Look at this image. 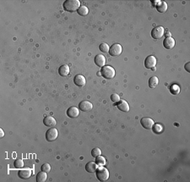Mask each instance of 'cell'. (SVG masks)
Masks as SVG:
<instances>
[{
	"mask_svg": "<svg viewBox=\"0 0 190 182\" xmlns=\"http://www.w3.org/2000/svg\"><path fill=\"white\" fill-rule=\"evenodd\" d=\"M80 7V2L79 0H67L64 4V10L69 12H75Z\"/></svg>",
	"mask_w": 190,
	"mask_h": 182,
	"instance_id": "obj_1",
	"label": "cell"
},
{
	"mask_svg": "<svg viewBox=\"0 0 190 182\" xmlns=\"http://www.w3.org/2000/svg\"><path fill=\"white\" fill-rule=\"evenodd\" d=\"M116 71L112 66H104L101 70V75L105 79H113L115 76Z\"/></svg>",
	"mask_w": 190,
	"mask_h": 182,
	"instance_id": "obj_2",
	"label": "cell"
},
{
	"mask_svg": "<svg viewBox=\"0 0 190 182\" xmlns=\"http://www.w3.org/2000/svg\"><path fill=\"white\" fill-rule=\"evenodd\" d=\"M96 177L100 181H106L109 179V171L107 168L100 167L96 169Z\"/></svg>",
	"mask_w": 190,
	"mask_h": 182,
	"instance_id": "obj_3",
	"label": "cell"
},
{
	"mask_svg": "<svg viewBox=\"0 0 190 182\" xmlns=\"http://www.w3.org/2000/svg\"><path fill=\"white\" fill-rule=\"evenodd\" d=\"M58 130L56 128L52 127L46 132V139L48 141H55L58 138Z\"/></svg>",
	"mask_w": 190,
	"mask_h": 182,
	"instance_id": "obj_4",
	"label": "cell"
},
{
	"mask_svg": "<svg viewBox=\"0 0 190 182\" xmlns=\"http://www.w3.org/2000/svg\"><path fill=\"white\" fill-rule=\"evenodd\" d=\"M123 52V48L121 46V44L116 43L111 46V48H109V54L111 56H118L122 54Z\"/></svg>",
	"mask_w": 190,
	"mask_h": 182,
	"instance_id": "obj_5",
	"label": "cell"
},
{
	"mask_svg": "<svg viewBox=\"0 0 190 182\" xmlns=\"http://www.w3.org/2000/svg\"><path fill=\"white\" fill-rule=\"evenodd\" d=\"M165 34V31L162 27H155L151 32V37L154 39H160L163 38Z\"/></svg>",
	"mask_w": 190,
	"mask_h": 182,
	"instance_id": "obj_6",
	"label": "cell"
},
{
	"mask_svg": "<svg viewBox=\"0 0 190 182\" xmlns=\"http://www.w3.org/2000/svg\"><path fill=\"white\" fill-rule=\"evenodd\" d=\"M156 65V58L154 56H148L145 60V66L147 69H153Z\"/></svg>",
	"mask_w": 190,
	"mask_h": 182,
	"instance_id": "obj_7",
	"label": "cell"
},
{
	"mask_svg": "<svg viewBox=\"0 0 190 182\" xmlns=\"http://www.w3.org/2000/svg\"><path fill=\"white\" fill-rule=\"evenodd\" d=\"M140 123H141L142 126L145 129H147V130H150L153 127V125H155L154 123V120L151 118H148V117H145V118L141 119L140 120Z\"/></svg>",
	"mask_w": 190,
	"mask_h": 182,
	"instance_id": "obj_8",
	"label": "cell"
},
{
	"mask_svg": "<svg viewBox=\"0 0 190 182\" xmlns=\"http://www.w3.org/2000/svg\"><path fill=\"white\" fill-rule=\"evenodd\" d=\"M93 105L91 102H90L89 101H82L80 102L79 104V108L83 111V112H88L91 111L92 109Z\"/></svg>",
	"mask_w": 190,
	"mask_h": 182,
	"instance_id": "obj_9",
	"label": "cell"
},
{
	"mask_svg": "<svg viewBox=\"0 0 190 182\" xmlns=\"http://www.w3.org/2000/svg\"><path fill=\"white\" fill-rule=\"evenodd\" d=\"M163 46H164V48H167V49H172L175 46V40L172 38H171V37L166 38L163 41Z\"/></svg>",
	"mask_w": 190,
	"mask_h": 182,
	"instance_id": "obj_10",
	"label": "cell"
},
{
	"mask_svg": "<svg viewBox=\"0 0 190 182\" xmlns=\"http://www.w3.org/2000/svg\"><path fill=\"white\" fill-rule=\"evenodd\" d=\"M74 82L77 86H84L86 83V80L82 75H77L74 78Z\"/></svg>",
	"mask_w": 190,
	"mask_h": 182,
	"instance_id": "obj_11",
	"label": "cell"
},
{
	"mask_svg": "<svg viewBox=\"0 0 190 182\" xmlns=\"http://www.w3.org/2000/svg\"><path fill=\"white\" fill-rule=\"evenodd\" d=\"M96 64L99 66V67H104L105 64H106V58L104 57L102 54H98L95 57V59H94Z\"/></svg>",
	"mask_w": 190,
	"mask_h": 182,
	"instance_id": "obj_12",
	"label": "cell"
},
{
	"mask_svg": "<svg viewBox=\"0 0 190 182\" xmlns=\"http://www.w3.org/2000/svg\"><path fill=\"white\" fill-rule=\"evenodd\" d=\"M117 107L119 110L123 111V112H129V105L125 100H120L117 104Z\"/></svg>",
	"mask_w": 190,
	"mask_h": 182,
	"instance_id": "obj_13",
	"label": "cell"
},
{
	"mask_svg": "<svg viewBox=\"0 0 190 182\" xmlns=\"http://www.w3.org/2000/svg\"><path fill=\"white\" fill-rule=\"evenodd\" d=\"M80 114V111L76 107H70L67 110V115L69 118H76Z\"/></svg>",
	"mask_w": 190,
	"mask_h": 182,
	"instance_id": "obj_14",
	"label": "cell"
},
{
	"mask_svg": "<svg viewBox=\"0 0 190 182\" xmlns=\"http://www.w3.org/2000/svg\"><path fill=\"white\" fill-rule=\"evenodd\" d=\"M43 124L46 126H48V127H53V126L56 125L57 121H56V119L53 117L48 116V117H46L43 119Z\"/></svg>",
	"mask_w": 190,
	"mask_h": 182,
	"instance_id": "obj_15",
	"label": "cell"
},
{
	"mask_svg": "<svg viewBox=\"0 0 190 182\" xmlns=\"http://www.w3.org/2000/svg\"><path fill=\"white\" fill-rule=\"evenodd\" d=\"M97 164L96 162H89L86 165V170L89 173H95L97 169Z\"/></svg>",
	"mask_w": 190,
	"mask_h": 182,
	"instance_id": "obj_16",
	"label": "cell"
},
{
	"mask_svg": "<svg viewBox=\"0 0 190 182\" xmlns=\"http://www.w3.org/2000/svg\"><path fill=\"white\" fill-rule=\"evenodd\" d=\"M31 169H21L18 173V175L20 178H21L23 180H26L28 178L31 176Z\"/></svg>",
	"mask_w": 190,
	"mask_h": 182,
	"instance_id": "obj_17",
	"label": "cell"
},
{
	"mask_svg": "<svg viewBox=\"0 0 190 182\" xmlns=\"http://www.w3.org/2000/svg\"><path fill=\"white\" fill-rule=\"evenodd\" d=\"M58 73L61 76H67L69 74V67L68 64H63L58 69Z\"/></svg>",
	"mask_w": 190,
	"mask_h": 182,
	"instance_id": "obj_18",
	"label": "cell"
},
{
	"mask_svg": "<svg viewBox=\"0 0 190 182\" xmlns=\"http://www.w3.org/2000/svg\"><path fill=\"white\" fill-rule=\"evenodd\" d=\"M47 179H48V175H47V173L44 171H42L39 172L37 174V182H44L47 181Z\"/></svg>",
	"mask_w": 190,
	"mask_h": 182,
	"instance_id": "obj_19",
	"label": "cell"
},
{
	"mask_svg": "<svg viewBox=\"0 0 190 182\" xmlns=\"http://www.w3.org/2000/svg\"><path fill=\"white\" fill-rule=\"evenodd\" d=\"M158 83H159V80L156 76H152L149 80V86L151 88H155L158 85Z\"/></svg>",
	"mask_w": 190,
	"mask_h": 182,
	"instance_id": "obj_20",
	"label": "cell"
},
{
	"mask_svg": "<svg viewBox=\"0 0 190 182\" xmlns=\"http://www.w3.org/2000/svg\"><path fill=\"white\" fill-rule=\"evenodd\" d=\"M77 12H78V14H79L80 15L86 16L87 15L88 13H89V9L87 8L86 6L82 5L79 8V10H77Z\"/></svg>",
	"mask_w": 190,
	"mask_h": 182,
	"instance_id": "obj_21",
	"label": "cell"
},
{
	"mask_svg": "<svg viewBox=\"0 0 190 182\" xmlns=\"http://www.w3.org/2000/svg\"><path fill=\"white\" fill-rule=\"evenodd\" d=\"M157 8V10L160 12V13H165L166 11L167 10V4L163 1V2H161V4L156 7Z\"/></svg>",
	"mask_w": 190,
	"mask_h": 182,
	"instance_id": "obj_22",
	"label": "cell"
},
{
	"mask_svg": "<svg viewBox=\"0 0 190 182\" xmlns=\"http://www.w3.org/2000/svg\"><path fill=\"white\" fill-rule=\"evenodd\" d=\"M96 163L99 166H104L106 164V159L104 158L102 156H97L96 158Z\"/></svg>",
	"mask_w": 190,
	"mask_h": 182,
	"instance_id": "obj_23",
	"label": "cell"
},
{
	"mask_svg": "<svg viewBox=\"0 0 190 182\" xmlns=\"http://www.w3.org/2000/svg\"><path fill=\"white\" fill-rule=\"evenodd\" d=\"M170 91L173 95H177L180 92V87L178 85L173 84L172 86H171V87H170Z\"/></svg>",
	"mask_w": 190,
	"mask_h": 182,
	"instance_id": "obj_24",
	"label": "cell"
},
{
	"mask_svg": "<svg viewBox=\"0 0 190 182\" xmlns=\"http://www.w3.org/2000/svg\"><path fill=\"white\" fill-rule=\"evenodd\" d=\"M14 166L16 169H21L24 167V162L22 159H16L14 162Z\"/></svg>",
	"mask_w": 190,
	"mask_h": 182,
	"instance_id": "obj_25",
	"label": "cell"
},
{
	"mask_svg": "<svg viewBox=\"0 0 190 182\" xmlns=\"http://www.w3.org/2000/svg\"><path fill=\"white\" fill-rule=\"evenodd\" d=\"M109 48H109L108 44H107V43H102L100 45V50L103 53H108Z\"/></svg>",
	"mask_w": 190,
	"mask_h": 182,
	"instance_id": "obj_26",
	"label": "cell"
},
{
	"mask_svg": "<svg viewBox=\"0 0 190 182\" xmlns=\"http://www.w3.org/2000/svg\"><path fill=\"white\" fill-rule=\"evenodd\" d=\"M101 154H102V151H101V149L99 147H95L91 151V155L94 158H96L97 156H100Z\"/></svg>",
	"mask_w": 190,
	"mask_h": 182,
	"instance_id": "obj_27",
	"label": "cell"
},
{
	"mask_svg": "<svg viewBox=\"0 0 190 182\" xmlns=\"http://www.w3.org/2000/svg\"><path fill=\"white\" fill-rule=\"evenodd\" d=\"M153 130H154V132L155 133H157V134H159V133H162V126L161 125H153Z\"/></svg>",
	"mask_w": 190,
	"mask_h": 182,
	"instance_id": "obj_28",
	"label": "cell"
},
{
	"mask_svg": "<svg viewBox=\"0 0 190 182\" xmlns=\"http://www.w3.org/2000/svg\"><path fill=\"white\" fill-rule=\"evenodd\" d=\"M41 169H42V171L46 172V173H49L50 170H51V166H50V164H44L42 165Z\"/></svg>",
	"mask_w": 190,
	"mask_h": 182,
	"instance_id": "obj_29",
	"label": "cell"
},
{
	"mask_svg": "<svg viewBox=\"0 0 190 182\" xmlns=\"http://www.w3.org/2000/svg\"><path fill=\"white\" fill-rule=\"evenodd\" d=\"M111 100L113 102H118L120 101L119 95H118V94H116V93L112 94V96H111Z\"/></svg>",
	"mask_w": 190,
	"mask_h": 182,
	"instance_id": "obj_30",
	"label": "cell"
},
{
	"mask_svg": "<svg viewBox=\"0 0 190 182\" xmlns=\"http://www.w3.org/2000/svg\"><path fill=\"white\" fill-rule=\"evenodd\" d=\"M190 63L189 62V63H187V64H185V66H184V68H185V70H187L188 72H190Z\"/></svg>",
	"mask_w": 190,
	"mask_h": 182,
	"instance_id": "obj_31",
	"label": "cell"
},
{
	"mask_svg": "<svg viewBox=\"0 0 190 182\" xmlns=\"http://www.w3.org/2000/svg\"><path fill=\"white\" fill-rule=\"evenodd\" d=\"M161 2L162 1H159V0H157V1H152V3H154V5H156V7L161 4Z\"/></svg>",
	"mask_w": 190,
	"mask_h": 182,
	"instance_id": "obj_32",
	"label": "cell"
},
{
	"mask_svg": "<svg viewBox=\"0 0 190 182\" xmlns=\"http://www.w3.org/2000/svg\"><path fill=\"white\" fill-rule=\"evenodd\" d=\"M4 130H3L2 129H0V136H1V137H4Z\"/></svg>",
	"mask_w": 190,
	"mask_h": 182,
	"instance_id": "obj_33",
	"label": "cell"
},
{
	"mask_svg": "<svg viewBox=\"0 0 190 182\" xmlns=\"http://www.w3.org/2000/svg\"><path fill=\"white\" fill-rule=\"evenodd\" d=\"M167 38H169V37H171V33H169V32H167Z\"/></svg>",
	"mask_w": 190,
	"mask_h": 182,
	"instance_id": "obj_34",
	"label": "cell"
}]
</instances>
